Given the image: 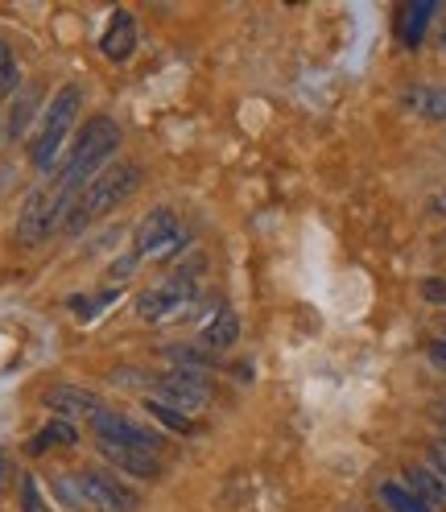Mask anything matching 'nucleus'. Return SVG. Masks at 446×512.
<instances>
[{"mask_svg":"<svg viewBox=\"0 0 446 512\" xmlns=\"http://www.w3.org/2000/svg\"><path fill=\"white\" fill-rule=\"evenodd\" d=\"M79 104H83V91H79L75 83L58 87V95H54L50 108H46V120H42V128H38V137H34V145H29V157H34L38 170H50V166H54L58 145L67 141L71 124H75V116H79Z\"/></svg>","mask_w":446,"mask_h":512,"instance_id":"obj_5","label":"nucleus"},{"mask_svg":"<svg viewBox=\"0 0 446 512\" xmlns=\"http://www.w3.org/2000/svg\"><path fill=\"white\" fill-rule=\"evenodd\" d=\"M133 269H137V256L129 252V256H120V261H116V269H112V273H116V277H129Z\"/></svg>","mask_w":446,"mask_h":512,"instance_id":"obj_27","label":"nucleus"},{"mask_svg":"<svg viewBox=\"0 0 446 512\" xmlns=\"http://www.w3.org/2000/svg\"><path fill=\"white\" fill-rule=\"evenodd\" d=\"M149 413H153L157 422L174 426V430H190V418H182V413H174V409H162V405H153V401H149Z\"/></svg>","mask_w":446,"mask_h":512,"instance_id":"obj_25","label":"nucleus"},{"mask_svg":"<svg viewBox=\"0 0 446 512\" xmlns=\"http://www.w3.org/2000/svg\"><path fill=\"white\" fill-rule=\"evenodd\" d=\"M21 512H50V504L42 500L34 475H25V479H21Z\"/></svg>","mask_w":446,"mask_h":512,"instance_id":"obj_22","label":"nucleus"},{"mask_svg":"<svg viewBox=\"0 0 446 512\" xmlns=\"http://www.w3.org/2000/svg\"><path fill=\"white\" fill-rule=\"evenodd\" d=\"M9 484H13V467H9V455L0 451V492H9Z\"/></svg>","mask_w":446,"mask_h":512,"instance_id":"obj_26","label":"nucleus"},{"mask_svg":"<svg viewBox=\"0 0 446 512\" xmlns=\"http://www.w3.org/2000/svg\"><path fill=\"white\" fill-rule=\"evenodd\" d=\"M438 418H442V430H446V409H442V413H438Z\"/></svg>","mask_w":446,"mask_h":512,"instance_id":"obj_31","label":"nucleus"},{"mask_svg":"<svg viewBox=\"0 0 446 512\" xmlns=\"http://www.w3.org/2000/svg\"><path fill=\"white\" fill-rule=\"evenodd\" d=\"M434 211H446V190H442V195L434 199Z\"/></svg>","mask_w":446,"mask_h":512,"instance_id":"obj_30","label":"nucleus"},{"mask_svg":"<svg viewBox=\"0 0 446 512\" xmlns=\"http://www.w3.org/2000/svg\"><path fill=\"white\" fill-rule=\"evenodd\" d=\"M162 356H166L170 364H178V372H203V368H207V351H203V347H190V343L166 347Z\"/></svg>","mask_w":446,"mask_h":512,"instance_id":"obj_19","label":"nucleus"},{"mask_svg":"<svg viewBox=\"0 0 446 512\" xmlns=\"http://www.w3.org/2000/svg\"><path fill=\"white\" fill-rule=\"evenodd\" d=\"M430 471L446 484V438H434L430 442Z\"/></svg>","mask_w":446,"mask_h":512,"instance_id":"obj_24","label":"nucleus"},{"mask_svg":"<svg viewBox=\"0 0 446 512\" xmlns=\"http://www.w3.org/2000/svg\"><path fill=\"white\" fill-rule=\"evenodd\" d=\"M438 50H442V58H446V25L438 29Z\"/></svg>","mask_w":446,"mask_h":512,"instance_id":"obj_29","label":"nucleus"},{"mask_svg":"<svg viewBox=\"0 0 446 512\" xmlns=\"http://www.w3.org/2000/svg\"><path fill=\"white\" fill-rule=\"evenodd\" d=\"M141 186V166H133V162H116V166H104L100 174H95L79 195H75V203H71V211H67V219H62V228H67L71 236H79L87 223H95L100 215H108L116 203H124L133 195V190Z\"/></svg>","mask_w":446,"mask_h":512,"instance_id":"obj_1","label":"nucleus"},{"mask_svg":"<svg viewBox=\"0 0 446 512\" xmlns=\"http://www.w3.org/2000/svg\"><path fill=\"white\" fill-rule=\"evenodd\" d=\"M54 442H62V446H75V442H79V434L71 430V422H50V426H46V430L34 438V446H29V451L38 455V451H46V446H54Z\"/></svg>","mask_w":446,"mask_h":512,"instance_id":"obj_20","label":"nucleus"},{"mask_svg":"<svg viewBox=\"0 0 446 512\" xmlns=\"http://www.w3.org/2000/svg\"><path fill=\"white\" fill-rule=\"evenodd\" d=\"M100 50H104V58H112V62H124L133 50H137V21H133V13H112L108 17V29H104V38H100Z\"/></svg>","mask_w":446,"mask_h":512,"instance_id":"obj_10","label":"nucleus"},{"mask_svg":"<svg viewBox=\"0 0 446 512\" xmlns=\"http://www.w3.org/2000/svg\"><path fill=\"white\" fill-rule=\"evenodd\" d=\"M120 145V128L112 116H91L83 124V133L75 137V149L67 153V162L58 170V190L67 199H75L79 190L91 182V170H104V162Z\"/></svg>","mask_w":446,"mask_h":512,"instance_id":"obj_2","label":"nucleus"},{"mask_svg":"<svg viewBox=\"0 0 446 512\" xmlns=\"http://www.w3.org/2000/svg\"><path fill=\"white\" fill-rule=\"evenodd\" d=\"M100 451H104L116 467L129 471V475H141V479L157 475V455H153V451H141V446H116V442H100Z\"/></svg>","mask_w":446,"mask_h":512,"instance_id":"obj_12","label":"nucleus"},{"mask_svg":"<svg viewBox=\"0 0 446 512\" xmlns=\"http://www.w3.org/2000/svg\"><path fill=\"white\" fill-rule=\"evenodd\" d=\"M199 306V285L190 277V265H178L174 273H166L157 285L137 294V314L145 323H174V318H186Z\"/></svg>","mask_w":446,"mask_h":512,"instance_id":"obj_4","label":"nucleus"},{"mask_svg":"<svg viewBox=\"0 0 446 512\" xmlns=\"http://www.w3.org/2000/svg\"><path fill=\"white\" fill-rule=\"evenodd\" d=\"M182 240H186V232H182L178 215H174L170 207H157V211H149V215L137 223V232H133V256H137V261H141V256L157 261V256L174 252Z\"/></svg>","mask_w":446,"mask_h":512,"instance_id":"obj_8","label":"nucleus"},{"mask_svg":"<svg viewBox=\"0 0 446 512\" xmlns=\"http://www.w3.org/2000/svg\"><path fill=\"white\" fill-rule=\"evenodd\" d=\"M87 422H91V434L100 438V442H116V446H141V451H153L157 455V446H162V438L149 434L145 426L129 422L124 413L108 409V405H95L87 413Z\"/></svg>","mask_w":446,"mask_h":512,"instance_id":"obj_9","label":"nucleus"},{"mask_svg":"<svg viewBox=\"0 0 446 512\" xmlns=\"http://www.w3.org/2000/svg\"><path fill=\"white\" fill-rule=\"evenodd\" d=\"M46 405L58 409V413H91L95 409V397L83 393V389H71V384H58V389L46 393Z\"/></svg>","mask_w":446,"mask_h":512,"instance_id":"obj_17","label":"nucleus"},{"mask_svg":"<svg viewBox=\"0 0 446 512\" xmlns=\"http://www.w3.org/2000/svg\"><path fill=\"white\" fill-rule=\"evenodd\" d=\"M401 100H405L413 112H418V116H426V120H446V87H438V83L405 87Z\"/></svg>","mask_w":446,"mask_h":512,"instance_id":"obj_13","label":"nucleus"},{"mask_svg":"<svg viewBox=\"0 0 446 512\" xmlns=\"http://www.w3.org/2000/svg\"><path fill=\"white\" fill-rule=\"evenodd\" d=\"M422 302L446 306V277H426V281H422Z\"/></svg>","mask_w":446,"mask_h":512,"instance_id":"obj_23","label":"nucleus"},{"mask_svg":"<svg viewBox=\"0 0 446 512\" xmlns=\"http://www.w3.org/2000/svg\"><path fill=\"white\" fill-rule=\"evenodd\" d=\"M430 360H434V364L446 372V343H430Z\"/></svg>","mask_w":446,"mask_h":512,"instance_id":"obj_28","label":"nucleus"},{"mask_svg":"<svg viewBox=\"0 0 446 512\" xmlns=\"http://www.w3.org/2000/svg\"><path fill=\"white\" fill-rule=\"evenodd\" d=\"M376 496H380V504H385L389 512H430L418 496L409 492V484L405 479H385V484L376 488Z\"/></svg>","mask_w":446,"mask_h":512,"instance_id":"obj_16","label":"nucleus"},{"mask_svg":"<svg viewBox=\"0 0 446 512\" xmlns=\"http://www.w3.org/2000/svg\"><path fill=\"white\" fill-rule=\"evenodd\" d=\"M54 492L62 496L67 508L79 512H133L137 496L124 492V484H116L104 471H75V475H58Z\"/></svg>","mask_w":446,"mask_h":512,"instance_id":"obj_3","label":"nucleus"},{"mask_svg":"<svg viewBox=\"0 0 446 512\" xmlns=\"http://www.w3.org/2000/svg\"><path fill=\"white\" fill-rule=\"evenodd\" d=\"M71 203H75V199L62 195L58 182H54V186H38L34 195L25 199L21 215H17V236H21L25 244H42V240L54 232V223L67 219Z\"/></svg>","mask_w":446,"mask_h":512,"instance_id":"obj_6","label":"nucleus"},{"mask_svg":"<svg viewBox=\"0 0 446 512\" xmlns=\"http://www.w3.org/2000/svg\"><path fill=\"white\" fill-rule=\"evenodd\" d=\"M405 484H409V492L418 496L430 512H434V508H446V484H442V479H438L430 467H422V463L409 467V471H405Z\"/></svg>","mask_w":446,"mask_h":512,"instance_id":"obj_14","label":"nucleus"},{"mask_svg":"<svg viewBox=\"0 0 446 512\" xmlns=\"http://www.w3.org/2000/svg\"><path fill=\"white\" fill-rule=\"evenodd\" d=\"M38 100H42V87H38V83L21 87L17 104H13V116H9V133H13V137H21V133H25V124L34 120V112H38Z\"/></svg>","mask_w":446,"mask_h":512,"instance_id":"obj_18","label":"nucleus"},{"mask_svg":"<svg viewBox=\"0 0 446 512\" xmlns=\"http://www.w3.org/2000/svg\"><path fill=\"white\" fill-rule=\"evenodd\" d=\"M236 339H240V318H236V310L219 306L215 318L207 323V331H203V347H207V351H228Z\"/></svg>","mask_w":446,"mask_h":512,"instance_id":"obj_15","label":"nucleus"},{"mask_svg":"<svg viewBox=\"0 0 446 512\" xmlns=\"http://www.w3.org/2000/svg\"><path fill=\"white\" fill-rule=\"evenodd\" d=\"M434 13H438L434 0H413V5H401V13H397V38H401L405 50L422 46L426 25L434 21Z\"/></svg>","mask_w":446,"mask_h":512,"instance_id":"obj_11","label":"nucleus"},{"mask_svg":"<svg viewBox=\"0 0 446 512\" xmlns=\"http://www.w3.org/2000/svg\"><path fill=\"white\" fill-rule=\"evenodd\" d=\"M17 58H13V50L5 46V42H0V100H5V95L17 87Z\"/></svg>","mask_w":446,"mask_h":512,"instance_id":"obj_21","label":"nucleus"},{"mask_svg":"<svg viewBox=\"0 0 446 512\" xmlns=\"http://www.w3.org/2000/svg\"><path fill=\"white\" fill-rule=\"evenodd\" d=\"M207 401H211V384H207L203 372H178V368H170V372L157 376V384H153V405L174 409V413H182V418H190V413L203 409Z\"/></svg>","mask_w":446,"mask_h":512,"instance_id":"obj_7","label":"nucleus"}]
</instances>
